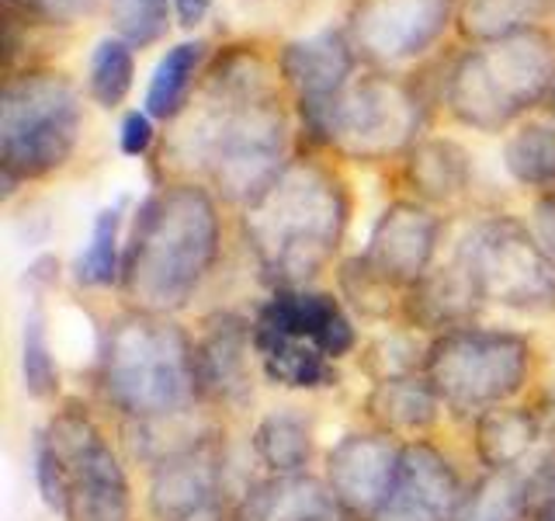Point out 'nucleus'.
I'll use <instances>...</instances> for the list:
<instances>
[{"label":"nucleus","instance_id":"1","mask_svg":"<svg viewBox=\"0 0 555 521\" xmlns=\"http://www.w3.org/2000/svg\"><path fill=\"white\" fill-rule=\"evenodd\" d=\"M181 156L216 199L247 208L292 161V122L271 69L257 49L216 52L202 77V104L178 132Z\"/></svg>","mask_w":555,"mask_h":521},{"label":"nucleus","instance_id":"2","mask_svg":"<svg viewBox=\"0 0 555 521\" xmlns=\"http://www.w3.org/2000/svg\"><path fill=\"white\" fill-rule=\"evenodd\" d=\"M222 251L219 199L198 181H167L139 199L121 254V295L132 309L170 317L195 300Z\"/></svg>","mask_w":555,"mask_h":521},{"label":"nucleus","instance_id":"3","mask_svg":"<svg viewBox=\"0 0 555 521\" xmlns=\"http://www.w3.org/2000/svg\"><path fill=\"white\" fill-rule=\"evenodd\" d=\"M347 223V181L317 156H292L288 167L243 208L240 230L271 289H302L334 265Z\"/></svg>","mask_w":555,"mask_h":521},{"label":"nucleus","instance_id":"4","mask_svg":"<svg viewBox=\"0 0 555 521\" xmlns=\"http://www.w3.org/2000/svg\"><path fill=\"white\" fill-rule=\"evenodd\" d=\"M94 379L104 404L129 424L195 414L202 407L195 338L156 313L129 309L104 327Z\"/></svg>","mask_w":555,"mask_h":521},{"label":"nucleus","instance_id":"5","mask_svg":"<svg viewBox=\"0 0 555 521\" xmlns=\"http://www.w3.org/2000/svg\"><path fill=\"white\" fill-rule=\"evenodd\" d=\"M31 473L39 497L63 521H129L132 491L126 466L94 414L66 404L35 434Z\"/></svg>","mask_w":555,"mask_h":521},{"label":"nucleus","instance_id":"6","mask_svg":"<svg viewBox=\"0 0 555 521\" xmlns=\"http://www.w3.org/2000/svg\"><path fill=\"white\" fill-rule=\"evenodd\" d=\"M555 87V39L545 28H528L496 42L465 49L448 66L444 104L465 129L496 136L548 101Z\"/></svg>","mask_w":555,"mask_h":521},{"label":"nucleus","instance_id":"7","mask_svg":"<svg viewBox=\"0 0 555 521\" xmlns=\"http://www.w3.org/2000/svg\"><path fill=\"white\" fill-rule=\"evenodd\" d=\"M83 132V98L69 74L25 66L0 91V181L4 195L42 181L74 161Z\"/></svg>","mask_w":555,"mask_h":521},{"label":"nucleus","instance_id":"8","mask_svg":"<svg viewBox=\"0 0 555 521\" xmlns=\"http://www.w3.org/2000/svg\"><path fill=\"white\" fill-rule=\"evenodd\" d=\"M531 372L534 344L525 334L479 323L430 338L424 361V376L444 410L465 417L511 404L525 393Z\"/></svg>","mask_w":555,"mask_h":521},{"label":"nucleus","instance_id":"9","mask_svg":"<svg viewBox=\"0 0 555 521\" xmlns=\"http://www.w3.org/2000/svg\"><path fill=\"white\" fill-rule=\"evenodd\" d=\"M455 260L486 303L514 313L555 309V254L525 219L511 213L482 216L468 226L455 247Z\"/></svg>","mask_w":555,"mask_h":521},{"label":"nucleus","instance_id":"10","mask_svg":"<svg viewBox=\"0 0 555 521\" xmlns=\"http://www.w3.org/2000/svg\"><path fill=\"white\" fill-rule=\"evenodd\" d=\"M427 104L416 84L389 69H369L351 80L330 122V147L361 164L403 156L421 139Z\"/></svg>","mask_w":555,"mask_h":521},{"label":"nucleus","instance_id":"11","mask_svg":"<svg viewBox=\"0 0 555 521\" xmlns=\"http://www.w3.org/2000/svg\"><path fill=\"white\" fill-rule=\"evenodd\" d=\"M358 60L347 25H326L278 49V77L292 91L302 132L312 147H330V122L337 101L358 77Z\"/></svg>","mask_w":555,"mask_h":521},{"label":"nucleus","instance_id":"12","mask_svg":"<svg viewBox=\"0 0 555 521\" xmlns=\"http://www.w3.org/2000/svg\"><path fill=\"white\" fill-rule=\"evenodd\" d=\"M459 0H358L347 31L358 56L372 66H399L438 46Z\"/></svg>","mask_w":555,"mask_h":521},{"label":"nucleus","instance_id":"13","mask_svg":"<svg viewBox=\"0 0 555 521\" xmlns=\"http://www.w3.org/2000/svg\"><path fill=\"white\" fill-rule=\"evenodd\" d=\"M254 323L212 313L195 334V379L202 407L243 410L254 396Z\"/></svg>","mask_w":555,"mask_h":521},{"label":"nucleus","instance_id":"14","mask_svg":"<svg viewBox=\"0 0 555 521\" xmlns=\"http://www.w3.org/2000/svg\"><path fill=\"white\" fill-rule=\"evenodd\" d=\"M441 233H444V219L430 205L399 199L382 208V216L375 219L369 233V247L361 254L389 285L406 292L434 268Z\"/></svg>","mask_w":555,"mask_h":521},{"label":"nucleus","instance_id":"15","mask_svg":"<svg viewBox=\"0 0 555 521\" xmlns=\"http://www.w3.org/2000/svg\"><path fill=\"white\" fill-rule=\"evenodd\" d=\"M403 442L386 431H351L326 452V486L358 521H375L386 504Z\"/></svg>","mask_w":555,"mask_h":521},{"label":"nucleus","instance_id":"16","mask_svg":"<svg viewBox=\"0 0 555 521\" xmlns=\"http://www.w3.org/2000/svg\"><path fill=\"white\" fill-rule=\"evenodd\" d=\"M462 494L465 486L455 462L434 442L413 439L403 442L392 491L375 521H451Z\"/></svg>","mask_w":555,"mask_h":521},{"label":"nucleus","instance_id":"17","mask_svg":"<svg viewBox=\"0 0 555 521\" xmlns=\"http://www.w3.org/2000/svg\"><path fill=\"white\" fill-rule=\"evenodd\" d=\"M225 486V448L219 434L208 431L202 442L188 445L150 469V514L156 521H181L219 504Z\"/></svg>","mask_w":555,"mask_h":521},{"label":"nucleus","instance_id":"18","mask_svg":"<svg viewBox=\"0 0 555 521\" xmlns=\"http://www.w3.org/2000/svg\"><path fill=\"white\" fill-rule=\"evenodd\" d=\"M254 323L282 330V334L312 341L326 358H347L358 347V330L347 317L340 295L323 289H274L268 303L257 309Z\"/></svg>","mask_w":555,"mask_h":521},{"label":"nucleus","instance_id":"19","mask_svg":"<svg viewBox=\"0 0 555 521\" xmlns=\"http://www.w3.org/2000/svg\"><path fill=\"white\" fill-rule=\"evenodd\" d=\"M555 476V445H548L531 466L486 469L465 494L451 521H534L548 483Z\"/></svg>","mask_w":555,"mask_h":521},{"label":"nucleus","instance_id":"20","mask_svg":"<svg viewBox=\"0 0 555 521\" xmlns=\"http://www.w3.org/2000/svg\"><path fill=\"white\" fill-rule=\"evenodd\" d=\"M486 300L476 282L455 257L441 268H430L421 282H413L399 303V320L416 334H448V330L473 327Z\"/></svg>","mask_w":555,"mask_h":521},{"label":"nucleus","instance_id":"21","mask_svg":"<svg viewBox=\"0 0 555 521\" xmlns=\"http://www.w3.org/2000/svg\"><path fill=\"white\" fill-rule=\"evenodd\" d=\"M230 521H358L317 476L254 480L230 508Z\"/></svg>","mask_w":555,"mask_h":521},{"label":"nucleus","instance_id":"22","mask_svg":"<svg viewBox=\"0 0 555 521\" xmlns=\"http://www.w3.org/2000/svg\"><path fill=\"white\" fill-rule=\"evenodd\" d=\"M545 431V414L538 407L500 404L473 417V452L482 469H517L534 459Z\"/></svg>","mask_w":555,"mask_h":521},{"label":"nucleus","instance_id":"23","mask_svg":"<svg viewBox=\"0 0 555 521\" xmlns=\"http://www.w3.org/2000/svg\"><path fill=\"white\" fill-rule=\"evenodd\" d=\"M254 355H257L260 372H264V379L271 382V386L299 390V393L340 386L337 361L326 358L312 341H302V338L282 334V330L254 323Z\"/></svg>","mask_w":555,"mask_h":521},{"label":"nucleus","instance_id":"24","mask_svg":"<svg viewBox=\"0 0 555 521\" xmlns=\"http://www.w3.org/2000/svg\"><path fill=\"white\" fill-rule=\"evenodd\" d=\"M441 410H444L441 396L434 393L424 372L372 382L369 396H364V417L372 421V428L406 442L424 439L438 424Z\"/></svg>","mask_w":555,"mask_h":521},{"label":"nucleus","instance_id":"25","mask_svg":"<svg viewBox=\"0 0 555 521\" xmlns=\"http://www.w3.org/2000/svg\"><path fill=\"white\" fill-rule=\"evenodd\" d=\"M403 181L424 205H451L473 185V156L448 136H424L403 153Z\"/></svg>","mask_w":555,"mask_h":521},{"label":"nucleus","instance_id":"26","mask_svg":"<svg viewBox=\"0 0 555 521\" xmlns=\"http://www.w3.org/2000/svg\"><path fill=\"white\" fill-rule=\"evenodd\" d=\"M208 60H212V49H208L205 39H188L170 46L153 66L143 112H150L156 122H178L191 104V91L202 87Z\"/></svg>","mask_w":555,"mask_h":521},{"label":"nucleus","instance_id":"27","mask_svg":"<svg viewBox=\"0 0 555 521\" xmlns=\"http://www.w3.org/2000/svg\"><path fill=\"white\" fill-rule=\"evenodd\" d=\"M250 448L268 476H302L317 442H312V424L306 414L295 407H278L254 424Z\"/></svg>","mask_w":555,"mask_h":521},{"label":"nucleus","instance_id":"28","mask_svg":"<svg viewBox=\"0 0 555 521\" xmlns=\"http://www.w3.org/2000/svg\"><path fill=\"white\" fill-rule=\"evenodd\" d=\"M555 0H459L455 25L468 42H496L507 35L542 28Z\"/></svg>","mask_w":555,"mask_h":521},{"label":"nucleus","instance_id":"29","mask_svg":"<svg viewBox=\"0 0 555 521\" xmlns=\"http://www.w3.org/2000/svg\"><path fill=\"white\" fill-rule=\"evenodd\" d=\"M503 170L511 181L548 195L555 191V126L548 122H517L503 139Z\"/></svg>","mask_w":555,"mask_h":521},{"label":"nucleus","instance_id":"30","mask_svg":"<svg viewBox=\"0 0 555 521\" xmlns=\"http://www.w3.org/2000/svg\"><path fill=\"white\" fill-rule=\"evenodd\" d=\"M126 202L104 205L94 216L91 240L74 265V278L83 289H112L121 282V254H126Z\"/></svg>","mask_w":555,"mask_h":521},{"label":"nucleus","instance_id":"31","mask_svg":"<svg viewBox=\"0 0 555 521\" xmlns=\"http://www.w3.org/2000/svg\"><path fill=\"white\" fill-rule=\"evenodd\" d=\"M135 80V49L108 35L91 49V63H87V94L104 112H115L126 104Z\"/></svg>","mask_w":555,"mask_h":521},{"label":"nucleus","instance_id":"32","mask_svg":"<svg viewBox=\"0 0 555 521\" xmlns=\"http://www.w3.org/2000/svg\"><path fill=\"white\" fill-rule=\"evenodd\" d=\"M337 285H340V300H347V306L358 309L361 317H369V320H389L392 313H399V303H403V292L389 285L386 278L364 260V254L340 260Z\"/></svg>","mask_w":555,"mask_h":521},{"label":"nucleus","instance_id":"33","mask_svg":"<svg viewBox=\"0 0 555 521\" xmlns=\"http://www.w3.org/2000/svg\"><path fill=\"white\" fill-rule=\"evenodd\" d=\"M22 386L31 399H52L60 393V365L49 344V320L42 303H35L22 323Z\"/></svg>","mask_w":555,"mask_h":521},{"label":"nucleus","instance_id":"34","mask_svg":"<svg viewBox=\"0 0 555 521\" xmlns=\"http://www.w3.org/2000/svg\"><path fill=\"white\" fill-rule=\"evenodd\" d=\"M427 344L430 341L416 338V330H389V334L375 338L361 352V372L372 382L416 376V372H424Z\"/></svg>","mask_w":555,"mask_h":521},{"label":"nucleus","instance_id":"35","mask_svg":"<svg viewBox=\"0 0 555 521\" xmlns=\"http://www.w3.org/2000/svg\"><path fill=\"white\" fill-rule=\"evenodd\" d=\"M108 17L118 39H126L132 49H150L167 39L173 4L167 0H108Z\"/></svg>","mask_w":555,"mask_h":521},{"label":"nucleus","instance_id":"36","mask_svg":"<svg viewBox=\"0 0 555 521\" xmlns=\"http://www.w3.org/2000/svg\"><path fill=\"white\" fill-rule=\"evenodd\" d=\"M98 11V0H4V14L25 28H74Z\"/></svg>","mask_w":555,"mask_h":521},{"label":"nucleus","instance_id":"37","mask_svg":"<svg viewBox=\"0 0 555 521\" xmlns=\"http://www.w3.org/2000/svg\"><path fill=\"white\" fill-rule=\"evenodd\" d=\"M153 115L150 112H129L121 118V129H118V150L126 156H143L150 153L153 139H156V126H153Z\"/></svg>","mask_w":555,"mask_h":521},{"label":"nucleus","instance_id":"38","mask_svg":"<svg viewBox=\"0 0 555 521\" xmlns=\"http://www.w3.org/2000/svg\"><path fill=\"white\" fill-rule=\"evenodd\" d=\"M531 230L538 233V240L555 254V191L548 195H538L534 208H531Z\"/></svg>","mask_w":555,"mask_h":521},{"label":"nucleus","instance_id":"39","mask_svg":"<svg viewBox=\"0 0 555 521\" xmlns=\"http://www.w3.org/2000/svg\"><path fill=\"white\" fill-rule=\"evenodd\" d=\"M60 282V257H52V254H39L31 260V265L25 268V285L39 295L46 289H52Z\"/></svg>","mask_w":555,"mask_h":521},{"label":"nucleus","instance_id":"40","mask_svg":"<svg viewBox=\"0 0 555 521\" xmlns=\"http://www.w3.org/2000/svg\"><path fill=\"white\" fill-rule=\"evenodd\" d=\"M208 11H212V0H173V17L188 31H195L208 17Z\"/></svg>","mask_w":555,"mask_h":521},{"label":"nucleus","instance_id":"41","mask_svg":"<svg viewBox=\"0 0 555 521\" xmlns=\"http://www.w3.org/2000/svg\"><path fill=\"white\" fill-rule=\"evenodd\" d=\"M534 521H555V476H552V483H548V491H545L542 504H538Z\"/></svg>","mask_w":555,"mask_h":521},{"label":"nucleus","instance_id":"42","mask_svg":"<svg viewBox=\"0 0 555 521\" xmlns=\"http://www.w3.org/2000/svg\"><path fill=\"white\" fill-rule=\"evenodd\" d=\"M181 521H230V511H222L219 504H212V508H205V511H195V514H188Z\"/></svg>","mask_w":555,"mask_h":521},{"label":"nucleus","instance_id":"43","mask_svg":"<svg viewBox=\"0 0 555 521\" xmlns=\"http://www.w3.org/2000/svg\"><path fill=\"white\" fill-rule=\"evenodd\" d=\"M542 414H545V424L552 431V445H555V393L548 396V410H542Z\"/></svg>","mask_w":555,"mask_h":521},{"label":"nucleus","instance_id":"44","mask_svg":"<svg viewBox=\"0 0 555 521\" xmlns=\"http://www.w3.org/2000/svg\"><path fill=\"white\" fill-rule=\"evenodd\" d=\"M545 109H548V115H552V122H555V87H552V94H548V101H545Z\"/></svg>","mask_w":555,"mask_h":521}]
</instances>
